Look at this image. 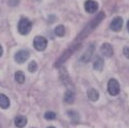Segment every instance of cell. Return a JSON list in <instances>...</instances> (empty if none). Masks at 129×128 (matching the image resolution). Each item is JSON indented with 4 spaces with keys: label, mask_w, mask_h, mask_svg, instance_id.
Listing matches in <instances>:
<instances>
[{
    "label": "cell",
    "mask_w": 129,
    "mask_h": 128,
    "mask_svg": "<svg viewBox=\"0 0 129 128\" xmlns=\"http://www.w3.org/2000/svg\"><path fill=\"white\" fill-rule=\"evenodd\" d=\"M17 28H18L19 34L23 35V36H26V35H28L30 33V30L32 28V24H31V22L28 18L22 17L21 19H19V22H18Z\"/></svg>",
    "instance_id": "obj_1"
},
{
    "label": "cell",
    "mask_w": 129,
    "mask_h": 128,
    "mask_svg": "<svg viewBox=\"0 0 129 128\" xmlns=\"http://www.w3.org/2000/svg\"><path fill=\"white\" fill-rule=\"evenodd\" d=\"M108 91L111 96H117L120 91L119 83L115 79H111L108 83Z\"/></svg>",
    "instance_id": "obj_2"
},
{
    "label": "cell",
    "mask_w": 129,
    "mask_h": 128,
    "mask_svg": "<svg viewBox=\"0 0 129 128\" xmlns=\"http://www.w3.org/2000/svg\"><path fill=\"white\" fill-rule=\"evenodd\" d=\"M34 46L37 51H44L47 46V40L41 36H37L34 39Z\"/></svg>",
    "instance_id": "obj_3"
},
{
    "label": "cell",
    "mask_w": 129,
    "mask_h": 128,
    "mask_svg": "<svg viewBox=\"0 0 129 128\" xmlns=\"http://www.w3.org/2000/svg\"><path fill=\"white\" fill-rule=\"evenodd\" d=\"M84 8H85V11L87 13L92 14V13H96V12L98 11L99 5L97 1H95V0H87V1H85V3H84Z\"/></svg>",
    "instance_id": "obj_4"
},
{
    "label": "cell",
    "mask_w": 129,
    "mask_h": 128,
    "mask_svg": "<svg viewBox=\"0 0 129 128\" xmlns=\"http://www.w3.org/2000/svg\"><path fill=\"white\" fill-rule=\"evenodd\" d=\"M29 52L28 51H25V50H23V51H18L17 53L15 54V60L16 62H18V63H24L28 58H29Z\"/></svg>",
    "instance_id": "obj_5"
},
{
    "label": "cell",
    "mask_w": 129,
    "mask_h": 128,
    "mask_svg": "<svg viewBox=\"0 0 129 128\" xmlns=\"http://www.w3.org/2000/svg\"><path fill=\"white\" fill-rule=\"evenodd\" d=\"M123 24H124L123 18L117 16L111 22L110 28H111V30H113V31H120L122 30V28H123Z\"/></svg>",
    "instance_id": "obj_6"
},
{
    "label": "cell",
    "mask_w": 129,
    "mask_h": 128,
    "mask_svg": "<svg viewBox=\"0 0 129 128\" xmlns=\"http://www.w3.org/2000/svg\"><path fill=\"white\" fill-rule=\"evenodd\" d=\"M100 52H101V54L103 56H106V57H111L113 55V47L110 43H103L101 49H100Z\"/></svg>",
    "instance_id": "obj_7"
},
{
    "label": "cell",
    "mask_w": 129,
    "mask_h": 128,
    "mask_svg": "<svg viewBox=\"0 0 129 128\" xmlns=\"http://www.w3.org/2000/svg\"><path fill=\"white\" fill-rule=\"evenodd\" d=\"M94 50H95V44H91V46H89L87 49V51L82 55L81 57V60L84 61V62H87L88 60L90 59V57L92 56V53H94Z\"/></svg>",
    "instance_id": "obj_8"
},
{
    "label": "cell",
    "mask_w": 129,
    "mask_h": 128,
    "mask_svg": "<svg viewBox=\"0 0 129 128\" xmlns=\"http://www.w3.org/2000/svg\"><path fill=\"white\" fill-rule=\"evenodd\" d=\"M14 124H15V126L18 127V128L25 127L26 124H27L26 116H24V115H17V116L15 117V119H14Z\"/></svg>",
    "instance_id": "obj_9"
},
{
    "label": "cell",
    "mask_w": 129,
    "mask_h": 128,
    "mask_svg": "<svg viewBox=\"0 0 129 128\" xmlns=\"http://www.w3.org/2000/svg\"><path fill=\"white\" fill-rule=\"evenodd\" d=\"M74 98H75L74 91H72V90H69V89H68L66 93H64L63 100H64V102H66V103H68V105H71V103H73Z\"/></svg>",
    "instance_id": "obj_10"
},
{
    "label": "cell",
    "mask_w": 129,
    "mask_h": 128,
    "mask_svg": "<svg viewBox=\"0 0 129 128\" xmlns=\"http://www.w3.org/2000/svg\"><path fill=\"white\" fill-rule=\"evenodd\" d=\"M87 97L90 101H97L99 98V93L94 88H89L87 90Z\"/></svg>",
    "instance_id": "obj_11"
},
{
    "label": "cell",
    "mask_w": 129,
    "mask_h": 128,
    "mask_svg": "<svg viewBox=\"0 0 129 128\" xmlns=\"http://www.w3.org/2000/svg\"><path fill=\"white\" fill-rule=\"evenodd\" d=\"M10 107V100L6 95L0 94V108L2 109H8Z\"/></svg>",
    "instance_id": "obj_12"
},
{
    "label": "cell",
    "mask_w": 129,
    "mask_h": 128,
    "mask_svg": "<svg viewBox=\"0 0 129 128\" xmlns=\"http://www.w3.org/2000/svg\"><path fill=\"white\" fill-rule=\"evenodd\" d=\"M103 66H104L103 59H102V58H100V57L97 58L96 60H95V62H94V69L98 70V71H102Z\"/></svg>",
    "instance_id": "obj_13"
},
{
    "label": "cell",
    "mask_w": 129,
    "mask_h": 128,
    "mask_svg": "<svg viewBox=\"0 0 129 128\" xmlns=\"http://www.w3.org/2000/svg\"><path fill=\"white\" fill-rule=\"evenodd\" d=\"M14 78L16 80V82L19 83V84H23L24 82H25V74H24L22 71H16Z\"/></svg>",
    "instance_id": "obj_14"
},
{
    "label": "cell",
    "mask_w": 129,
    "mask_h": 128,
    "mask_svg": "<svg viewBox=\"0 0 129 128\" xmlns=\"http://www.w3.org/2000/svg\"><path fill=\"white\" fill-rule=\"evenodd\" d=\"M55 35L58 37H63L64 36V27L62 25H58L55 28Z\"/></svg>",
    "instance_id": "obj_15"
},
{
    "label": "cell",
    "mask_w": 129,
    "mask_h": 128,
    "mask_svg": "<svg viewBox=\"0 0 129 128\" xmlns=\"http://www.w3.org/2000/svg\"><path fill=\"white\" fill-rule=\"evenodd\" d=\"M44 118L47 119V121H52V119H55L56 118V113L53 111H48L44 114Z\"/></svg>",
    "instance_id": "obj_16"
},
{
    "label": "cell",
    "mask_w": 129,
    "mask_h": 128,
    "mask_svg": "<svg viewBox=\"0 0 129 128\" xmlns=\"http://www.w3.org/2000/svg\"><path fill=\"white\" fill-rule=\"evenodd\" d=\"M37 69H38V65H37V62H36L35 60L30 61L29 66H28V70H29L30 72H36V70H37Z\"/></svg>",
    "instance_id": "obj_17"
},
{
    "label": "cell",
    "mask_w": 129,
    "mask_h": 128,
    "mask_svg": "<svg viewBox=\"0 0 129 128\" xmlns=\"http://www.w3.org/2000/svg\"><path fill=\"white\" fill-rule=\"evenodd\" d=\"M68 115L71 117L72 121H74V122L79 121V115H78V113H76L75 111H68Z\"/></svg>",
    "instance_id": "obj_18"
},
{
    "label": "cell",
    "mask_w": 129,
    "mask_h": 128,
    "mask_svg": "<svg viewBox=\"0 0 129 128\" xmlns=\"http://www.w3.org/2000/svg\"><path fill=\"white\" fill-rule=\"evenodd\" d=\"M18 2H19V0H9V5L12 7H15V6H17L18 5Z\"/></svg>",
    "instance_id": "obj_19"
},
{
    "label": "cell",
    "mask_w": 129,
    "mask_h": 128,
    "mask_svg": "<svg viewBox=\"0 0 129 128\" xmlns=\"http://www.w3.org/2000/svg\"><path fill=\"white\" fill-rule=\"evenodd\" d=\"M123 51H124V55H125V56H126V57H127V58H129V47H127V46H125Z\"/></svg>",
    "instance_id": "obj_20"
},
{
    "label": "cell",
    "mask_w": 129,
    "mask_h": 128,
    "mask_svg": "<svg viewBox=\"0 0 129 128\" xmlns=\"http://www.w3.org/2000/svg\"><path fill=\"white\" fill-rule=\"evenodd\" d=\"M50 17H51V18H50V23H52V22H53V21H54V19L56 18L55 16H53V15H52V16H50Z\"/></svg>",
    "instance_id": "obj_21"
},
{
    "label": "cell",
    "mask_w": 129,
    "mask_h": 128,
    "mask_svg": "<svg viewBox=\"0 0 129 128\" xmlns=\"http://www.w3.org/2000/svg\"><path fill=\"white\" fill-rule=\"evenodd\" d=\"M2 53H3V50H2V46L0 45V57L2 56Z\"/></svg>",
    "instance_id": "obj_22"
},
{
    "label": "cell",
    "mask_w": 129,
    "mask_h": 128,
    "mask_svg": "<svg viewBox=\"0 0 129 128\" xmlns=\"http://www.w3.org/2000/svg\"><path fill=\"white\" fill-rule=\"evenodd\" d=\"M127 28H128V31H129V21H128V23H127Z\"/></svg>",
    "instance_id": "obj_23"
},
{
    "label": "cell",
    "mask_w": 129,
    "mask_h": 128,
    "mask_svg": "<svg viewBox=\"0 0 129 128\" xmlns=\"http://www.w3.org/2000/svg\"><path fill=\"white\" fill-rule=\"evenodd\" d=\"M47 128H55V127H52V126H51V127H47Z\"/></svg>",
    "instance_id": "obj_24"
}]
</instances>
